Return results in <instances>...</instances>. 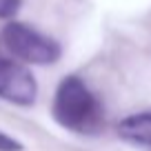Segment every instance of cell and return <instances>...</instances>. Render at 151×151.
Wrapping results in <instances>:
<instances>
[{"label": "cell", "mask_w": 151, "mask_h": 151, "mask_svg": "<svg viewBox=\"0 0 151 151\" xmlns=\"http://www.w3.org/2000/svg\"><path fill=\"white\" fill-rule=\"evenodd\" d=\"M53 120L73 133H93L102 124V104L78 78L67 76L53 96Z\"/></svg>", "instance_id": "1"}, {"label": "cell", "mask_w": 151, "mask_h": 151, "mask_svg": "<svg viewBox=\"0 0 151 151\" xmlns=\"http://www.w3.org/2000/svg\"><path fill=\"white\" fill-rule=\"evenodd\" d=\"M0 40L18 60L29 65H53L62 53L60 45L53 38L24 22H9L0 33Z\"/></svg>", "instance_id": "2"}, {"label": "cell", "mask_w": 151, "mask_h": 151, "mask_svg": "<svg viewBox=\"0 0 151 151\" xmlns=\"http://www.w3.org/2000/svg\"><path fill=\"white\" fill-rule=\"evenodd\" d=\"M38 82L24 65L0 56V98L11 104L29 107L36 102Z\"/></svg>", "instance_id": "3"}, {"label": "cell", "mask_w": 151, "mask_h": 151, "mask_svg": "<svg viewBox=\"0 0 151 151\" xmlns=\"http://www.w3.org/2000/svg\"><path fill=\"white\" fill-rule=\"evenodd\" d=\"M118 136L124 142L151 151V111H140L118 124Z\"/></svg>", "instance_id": "4"}, {"label": "cell", "mask_w": 151, "mask_h": 151, "mask_svg": "<svg viewBox=\"0 0 151 151\" xmlns=\"http://www.w3.org/2000/svg\"><path fill=\"white\" fill-rule=\"evenodd\" d=\"M20 5H22V0H0V18H14Z\"/></svg>", "instance_id": "5"}, {"label": "cell", "mask_w": 151, "mask_h": 151, "mask_svg": "<svg viewBox=\"0 0 151 151\" xmlns=\"http://www.w3.org/2000/svg\"><path fill=\"white\" fill-rule=\"evenodd\" d=\"M0 151H22V142L11 138L9 133L0 131Z\"/></svg>", "instance_id": "6"}]
</instances>
